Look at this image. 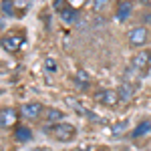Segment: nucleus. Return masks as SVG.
<instances>
[{
  "label": "nucleus",
  "mask_w": 151,
  "mask_h": 151,
  "mask_svg": "<svg viewBox=\"0 0 151 151\" xmlns=\"http://www.w3.org/2000/svg\"><path fill=\"white\" fill-rule=\"evenodd\" d=\"M75 135H77V129L73 127L70 123H58L52 127V137L60 143H69V141L75 139Z\"/></svg>",
  "instance_id": "obj_1"
},
{
  "label": "nucleus",
  "mask_w": 151,
  "mask_h": 151,
  "mask_svg": "<svg viewBox=\"0 0 151 151\" xmlns=\"http://www.w3.org/2000/svg\"><path fill=\"white\" fill-rule=\"evenodd\" d=\"M95 99H97V103H101L103 107H115L121 99H119V91L115 89H101L99 93L95 95Z\"/></svg>",
  "instance_id": "obj_2"
},
{
  "label": "nucleus",
  "mask_w": 151,
  "mask_h": 151,
  "mask_svg": "<svg viewBox=\"0 0 151 151\" xmlns=\"http://www.w3.org/2000/svg\"><path fill=\"white\" fill-rule=\"evenodd\" d=\"M147 38H149V32H147L145 26H135V28L129 30V35H127V40L131 47H143L147 42Z\"/></svg>",
  "instance_id": "obj_3"
},
{
  "label": "nucleus",
  "mask_w": 151,
  "mask_h": 151,
  "mask_svg": "<svg viewBox=\"0 0 151 151\" xmlns=\"http://www.w3.org/2000/svg\"><path fill=\"white\" fill-rule=\"evenodd\" d=\"M149 67H151V50H141L131 58V69L145 73Z\"/></svg>",
  "instance_id": "obj_4"
},
{
  "label": "nucleus",
  "mask_w": 151,
  "mask_h": 151,
  "mask_svg": "<svg viewBox=\"0 0 151 151\" xmlns=\"http://www.w3.org/2000/svg\"><path fill=\"white\" fill-rule=\"evenodd\" d=\"M24 45V38L20 35H8V36H2V48L6 52H16L20 50Z\"/></svg>",
  "instance_id": "obj_5"
},
{
  "label": "nucleus",
  "mask_w": 151,
  "mask_h": 151,
  "mask_svg": "<svg viewBox=\"0 0 151 151\" xmlns=\"http://www.w3.org/2000/svg\"><path fill=\"white\" fill-rule=\"evenodd\" d=\"M133 8H135V4H133V0H121L119 2V6H117V20L119 22H125L129 16L133 14Z\"/></svg>",
  "instance_id": "obj_6"
},
{
  "label": "nucleus",
  "mask_w": 151,
  "mask_h": 151,
  "mask_svg": "<svg viewBox=\"0 0 151 151\" xmlns=\"http://www.w3.org/2000/svg\"><path fill=\"white\" fill-rule=\"evenodd\" d=\"M117 91H119V99H121V103H127V101H131V99H133V93H135V85H133L131 81H127V79H125V81L119 85V89H117Z\"/></svg>",
  "instance_id": "obj_7"
},
{
  "label": "nucleus",
  "mask_w": 151,
  "mask_h": 151,
  "mask_svg": "<svg viewBox=\"0 0 151 151\" xmlns=\"http://www.w3.org/2000/svg\"><path fill=\"white\" fill-rule=\"evenodd\" d=\"M20 113H22L24 119H36L42 113V105L40 103H26V105H22Z\"/></svg>",
  "instance_id": "obj_8"
},
{
  "label": "nucleus",
  "mask_w": 151,
  "mask_h": 151,
  "mask_svg": "<svg viewBox=\"0 0 151 151\" xmlns=\"http://www.w3.org/2000/svg\"><path fill=\"white\" fill-rule=\"evenodd\" d=\"M14 123H16V113H14V109L4 107V109L0 111V125H2V129H8L10 125H14Z\"/></svg>",
  "instance_id": "obj_9"
},
{
  "label": "nucleus",
  "mask_w": 151,
  "mask_h": 151,
  "mask_svg": "<svg viewBox=\"0 0 151 151\" xmlns=\"http://www.w3.org/2000/svg\"><path fill=\"white\" fill-rule=\"evenodd\" d=\"M14 139L18 143H28V141H32V131L28 127H24V125H18L14 129Z\"/></svg>",
  "instance_id": "obj_10"
},
{
  "label": "nucleus",
  "mask_w": 151,
  "mask_h": 151,
  "mask_svg": "<svg viewBox=\"0 0 151 151\" xmlns=\"http://www.w3.org/2000/svg\"><path fill=\"white\" fill-rule=\"evenodd\" d=\"M73 81H75V85H77V89H89V85H91V77H89L87 70H77L75 77H73Z\"/></svg>",
  "instance_id": "obj_11"
},
{
  "label": "nucleus",
  "mask_w": 151,
  "mask_h": 151,
  "mask_svg": "<svg viewBox=\"0 0 151 151\" xmlns=\"http://www.w3.org/2000/svg\"><path fill=\"white\" fill-rule=\"evenodd\" d=\"M58 16H60V20L63 22H67V24H73L77 18H79V10L75 8V6H67L65 10H60L58 12Z\"/></svg>",
  "instance_id": "obj_12"
},
{
  "label": "nucleus",
  "mask_w": 151,
  "mask_h": 151,
  "mask_svg": "<svg viewBox=\"0 0 151 151\" xmlns=\"http://www.w3.org/2000/svg\"><path fill=\"white\" fill-rule=\"evenodd\" d=\"M149 131H151V123L149 121H141L139 125L133 129V137H135V139H137V137H143V135H147Z\"/></svg>",
  "instance_id": "obj_13"
},
{
  "label": "nucleus",
  "mask_w": 151,
  "mask_h": 151,
  "mask_svg": "<svg viewBox=\"0 0 151 151\" xmlns=\"http://www.w3.org/2000/svg\"><path fill=\"white\" fill-rule=\"evenodd\" d=\"M65 115H63V111H58V109H47V121L48 123H57V121H63Z\"/></svg>",
  "instance_id": "obj_14"
},
{
  "label": "nucleus",
  "mask_w": 151,
  "mask_h": 151,
  "mask_svg": "<svg viewBox=\"0 0 151 151\" xmlns=\"http://www.w3.org/2000/svg\"><path fill=\"white\" fill-rule=\"evenodd\" d=\"M65 103L69 105V107H73V109H75L77 113H81V115H85V113H87V111L83 109V105L79 103L77 99H73V97H65Z\"/></svg>",
  "instance_id": "obj_15"
},
{
  "label": "nucleus",
  "mask_w": 151,
  "mask_h": 151,
  "mask_svg": "<svg viewBox=\"0 0 151 151\" xmlns=\"http://www.w3.org/2000/svg\"><path fill=\"white\" fill-rule=\"evenodd\" d=\"M45 70H47V73H57V70H58L57 58H52V57H47V58H45Z\"/></svg>",
  "instance_id": "obj_16"
},
{
  "label": "nucleus",
  "mask_w": 151,
  "mask_h": 151,
  "mask_svg": "<svg viewBox=\"0 0 151 151\" xmlns=\"http://www.w3.org/2000/svg\"><path fill=\"white\" fill-rule=\"evenodd\" d=\"M2 14L4 16H12L14 14V2L12 0H2Z\"/></svg>",
  "instance_id": "obj_17"
},
{
  "label": "nucleus",
  "mask_w": 151,
  "mask_h": 151,
  "mask_svg": "<svg viewBox=\"0 0 151 151\" xmlns=\"http://www.w3.org/2000/svg\"><path fill=\"white\" fill-rule=\"evenodd\" d=\"M109 2H111V0H93V10L95 12H101Z\"/></svg>",
  "instance_id": "obj_18"
},
{
  "label": "nucleus",
  "mask_w": 151,
  "mask_h": 151,
  "mask_svg": "<svg viewBox=\"0 0 151 151\" xmlns=\"http://www.w3.org/2000/svg\"><path fill=\"white\" fill-rule=\"evenodd\" d=\"M52 8L57 12L65 10V8H67V0H52Z\"/></svg>",
  "instance_id": "obj_19"
},
{
  "label": "nucleus",
  "mask_w": 151,
  "mask_h": 151,
  "mask_svg": "<svg viewBox=\"0 0 151 151\" xmlns=\"http://www.w3.org/2000/svg\"><path fill=\"white\" fill-rule=\"evenodd\" d=\"M125 129H127V121H121V123L113 125V133H123Z\"/></svg>",
  "instance_id": "obj_20"
},
{
  "label": "nucleus",
  "mask_w": 151,
  "mask_h": 151,
  "mask_svg": "<svg viewBox=\"0 0 151 151\" xmlns=\"http://www.w3.org/2000/svg\"><path fill=\"white\" fill-rule=\"evenodd\" d=\"M101 151H109V149H101Z\"/></svg>",
  "instance_id": "obj_21"
}]
</instances>
